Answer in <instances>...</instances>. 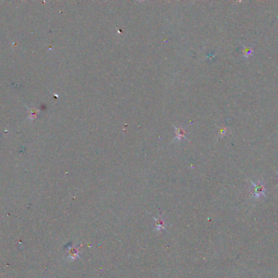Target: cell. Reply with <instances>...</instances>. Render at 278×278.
Returning <instances> with one entry per match:
<instances>
[{
  "label": "cell",
  "mask_w": 278,
  "mask_h": 278,
  "mask_svg": "<svg viewBox=\"0 0 278 278\" xmlns=\"http://www.w3.org/2000/svg\"><path fill=\"white\" fill-rule=\"evenodd\" d=\"M82 247V245H78V246H68V255L66 260L67 261H73L77 259H80V251H81V248Z\"/></svg>",
  "instance_id": "6da1fadb"
},
{
  "label": "cell",
  "mask_w": 278,
  "mask_h": 278,
  "mask_svg": "<svg viewBox=\"0 0 278 278\" xmlns=\"http://www.w3.org/2000/svg\"><path fill=\"white\" fill-rule=\"evenodd\" d=\"M251 184H252V186L254 187V193H253V196L255 197V198H259V197L261 196H265L266 190H265L264 184L263 183L262 181H258L257 183H254V182H252V181H251Z\"/></svg>",
  "instance_id": "7a4b0ae2"
},
{
  "label": "cell",
  "mask_w": 278,
  "mask_h": 278,
  "mask_svg": "<svg viewBox=\"0 0 278 278\" xmlns=\"http://www.w3.org/2000/svg\"><path fill=\"white\" fill-rule=\"evenodd\" d=\"M162 229H166V224L162 218L155 219V229L154 230L156 232H160Z\"/></svg>",
  "instance_id": "3957f363"
}]
</instances>
